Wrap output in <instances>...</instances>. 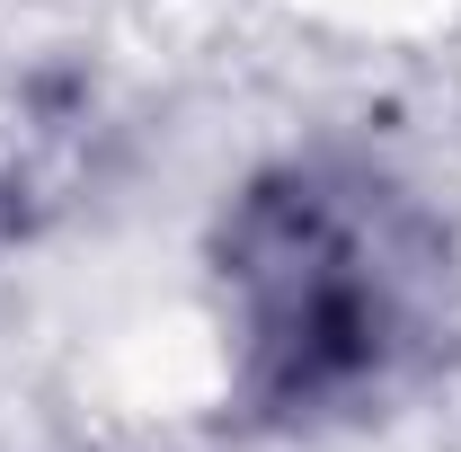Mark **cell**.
Returning <instances> with one entry per match:
<instances>
[{
    "instance_id": "obj_1",
    "label": "cell",
    "mask_w": 461,
    "mask_h": 452,
    "mask_svg": "<svg viewBox=\"0 0 461 452\" xmlns=\"http://www.w3.org/2000/svg\"><path fill=\"white\" fill-rule=\"evenodd\" d=\"M230 284H240L249 373L276 408H320L373 382L400 338V284L382 249L311 177L249 195L240 240H230Z\"/></svg>"
}]
</instances>
